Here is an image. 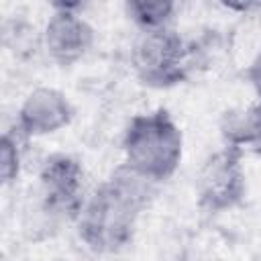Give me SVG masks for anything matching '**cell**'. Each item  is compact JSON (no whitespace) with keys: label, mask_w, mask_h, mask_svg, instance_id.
Returning <instances> with one entry per match:
<instances>
[{"label":"cell","mask_w":261,"mask_h":261,"mask_svg":"<svg viewBox=\"0 0 261 261\" xmlns=\"http://www.w3.org/2000/svg\"><path fill=\"white\" fill-rule=\"evenodd\" d=\"M153 196V181L120 165L84 202L77 234L96 253H118L130 245L141 212Z\"/></svg>","instance_id":"6da1fadb"},{"label":"cell","mask_w":261,"mask_h":261,"mask_svg":"<svg viewBox=\"0 0 261 261\" xmlns=\"http://www.w3.org/2000/svg\"><path fill=\"white\" fill-rule=\"evenodd\" d=\"M124 165L149 181L169 179L179 167L184 153L181 130L165 108L130 118L124 139Z\"/></svg>","instance_id":"7a4b0ae2"},{"label":"cell","mask_w":261,"mask_h":261,"mask_svg":"<svg viewBox=\"0 0 261 261\" xmlns=\"http://www.w3.org/2000/svg\"><path fill=\"white\" fill-rule=\"evenodd\" d=\"M190 49L171 29L143 31L133 47V67L137 77L151 88H169L188 77Z\"/></svg>","instance_id":"3957f363"},{"label":"cell","mask_w":261,"mask_h":261,"mask_svg":"<svg viewBox=\"0 0 261 261\" xmlns=\"http://www.w3.org/2000/svg\"><path fill=\"white\" fill-rule=\"evenodd\" d=\"M198 196L210 212L228 210L243 200L245 171L239 149L226 145L206 159L198 175Z\"/></svg>","instance_id":"277c9868"},{"label":"cell","mask_w":261,"mask_h":261,"mask_svg":"<svg viewBox=\"0 0 261 261\" xmlns=\"http://www.w3.org/2000/svg\"><path fill=\"white\" fill-rule=\"evenodd\" d=\"M39 179L47 210L77 218L84 206L82 200L84 169L80 161L73 159L71 155L55 153L43 161Z\"/></svg>","instance_id":"5b68a950"},{"label":"cell","mask_w":261,"mask_h":261,"mask_svg":"<svg viewBox=\"0 0 261 261\" xmlns=\"http://www.w3.org/2000/svg\"><path fill=\"white\" fill-rule=\"evenodd\" d=\"M43 41L49 57L55 63L71 65L90 51L94 43V29L75 10L55 8L45 27Z\"/></svg>","instance_id":"8992f818"},{"label":"cell","mask_w":261,"mask_h":261,"mask_svg":"<svg viewBox=\"0 0 261 261\" xmlns=\"http://www.w3.org/2000/svg\"><path fill=\"white\" fill-rule=\"evenodd\" d=\"M73 116V108L65 94L55 88L33 90L18 110V130L29 137H43L67 126Z\"/></svg>","instance_id":"52a82bcc"},{"label":"cell","mask_w":261,"mask_h":261,"mask_svg":"<svg viewBox=\"0 0 261 261\" xmlns=\"http://www.w3.org/2000/svg\"><path fill=\"white\" fill-rule=\"evenodd\" d=\"M222 137L228 147H243L261 155V102L247 110H230L222 118Z\"/></svg>","instance_id":"ba28073f"},{"label":"cell","mask_w":261,"mask_h":261,"mask_svg":"<svg viewBox=\"0 0 261 261\" xmlns=\"http://www.w3.org/2000/svg\"><path fill=\"white\" fill-rule=\"evenodd\" d=\"M126 14L143 31L165 29L175 12V4L169 0H128L124 4Z\"/></svg>","instance_id":"9c48e42d"},{"label":"cell","mask_w":261,"mask_h":261,"mask_svg":"<svg viewBox=\"0 0 261 261\" xmlns=\"http://www.w3.org/2000/svg\"><path fill=\"white\" fill-rule=\"evenodd\" d=\"M16 137L6 130L0 143V175H2V184L8 186L18 177L20 171V147H18V128L14 126Z\"/></svg>","instance_id":"30bf717a"},{"label":"cell","mask_w":261,"mask_h":261,"mask_svg":"<svg viewBox=\"0 0 261 261\" xmlns=\"http://www.w3.org/2000/svg\"><path fill=\"white\" fill-rule=\"evenodd\" d=\"M249 82L255 88V94L259 96V102H261V53L249 65Z\"/></svg>","instance_id":"8fae6325"}]
</instances>
